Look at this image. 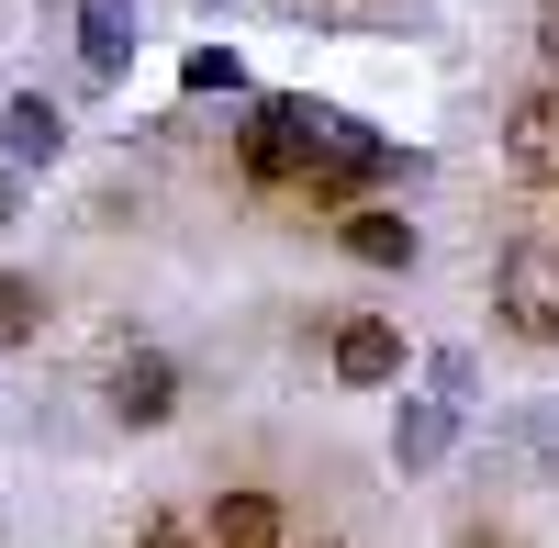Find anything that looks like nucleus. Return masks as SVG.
I'll list each match as a JSON object with an SVG mask.
<instances>
[{
    "instance_id": "obj_1",
    "label": "nucleus",
    "mask_w": 559,
    "mask_h": 548,
    "mask_svg": "<svg viewBox=\"0 0 559 548\" xmlns=\"http://www.w3.org/2000/svg\"><path fill=\"white\" fill-rule=\"evenodd\" d=\"M324 146H336V102H302V90H258L247 123H236V168L258 179V191H292V179H313Z\"/></svg>"
},
{
    "instance_id": "obj_2",
    "label": "nucleus",
    "mask_w": 559,
    "mask_h": 548,
    "mask_svg": "<svg viewBox=\"0 0 559 548\" xmlns=\"http://www.w3.org/2000/svg\"><path fill=\"white\" fill-rule=\"evenodd\" d=\"M492 313L515 336H537V347H559V247L548 236H515L492 258Z\"/></svg>"
},
{
    "instance_id": "obj_3",
    "label": "nucleus",
    "mask_w": 559,
    "mask_h": 548,
    "mask_svg": "<svg viewBox=\"0 0 559 548\" xmlns=\"http://www.w3.org/2000/svg\"><path fill=\"white\" fill-rule=\"evenodd\" d=\"M102 415H112L123 437H157V426L179 415V358H168V347H123L112 381H102Z\"/></svg>"
},
{
    "instance_id": "obj_4",
    "label": "nucleus",
    "mask_w": 559,
    "mask_h": 548,
    "mask_svg": "<svg viewBox=\"0 0 559 548\" xmlns=\"http://www.w3.org/2000/svg\"><path fill=\"white\" fill-rule=\"evenodd\" d=\"M503 168L526 191H559V79H537L515 112H503Z\"/></svg>"
},
{
    "instance_id": "obj_5",
    "label": "nucleus",
    "mask_w": 559,
    "mask_h": 548,
    "mask_svg": "<svg viewBox=\"0 0 559 548\" xmlns=\"http://www.w3.org/2000/svg\"><path fill=\"white\" fill-rule=\"evenodd\" d=\"M324 370H336L347 392H392V381H403V325H381V313H347V325L324 336Z\"/></svg>"
},
{
    "instance_id": "obj_6",
    "label": "nucleus",
    "mask_w": 559,
    "mask_h": 548,
    "mask_svg": "<svg viewBox=\"0 0 559 548\" xmlns=\"http://www.w3.org/2000/svg\"><path fill=\"white\" fill-rule=\"evenodd\" d=\"M202 537L213 548H292V515H280L269 481H224L213 504H202Z\"/></svg>"
},
{
    "instance_id": "obj_7",
    "label": "nucleus",
    "mask_w": 559,
    "mask_h": 548,
    "mask_svg": "<svg viewBox=\"0 0 559 548\" xmlns=\"http://www.w3.org/2000/svg\"><path fill=\"white\" fill-rule=\"evenodd\" d=\"M336 247L358 269H414V258H426V224L392 213V202H358V213H336Z\"/></svg>"
},
{
    "instance_id": "obj_8",
    "label": "nucleus",
    "mask_w": 559,
    "mask_h": 548,
    "mask_svg": "<svg viewBox=\"0 0 559 548\" xmlns=\"http://www.w3.org/2000/svg\"><path fill=\"white\" fill-rule=\"evenodd\" d=\"M57 157H68V112L45 90H12L0 102V168H57Z\"/></svg>"
},
{
    "instance_id": "obj_9",
    "label": "nucleus",
    "mask_w": 559,
    "mask_h": 548,
    "mask_svg": "<svg viewBox=\"0 0 559 548\" xmlns=\"http://www.w3.org/2000/svg\"><path fill=\"white\" fill-rule=\"evenodd\" d=\"M134 68V0H79V79L112 90Z\"/></svg>"
},
{
    "instance_id": "obj_10",
    "label": "nucleus",
    "mask_w": 559,
    "mask_h": 548,
    "mask_svg": "<svg viewBox=\"0 0 559 548\" xmlns=\"http://www.w3.org/2000/svg\"><path fill=\"white\" fill-rule=\"evenodd\" d=\"M448 448H459V403L403 392V415H392V470H437Z\"/></svg>"
},
{
    "instance_id": "obj_11",
    "label": "nucleus",
    "mask_w": 559,
    "mask_h": 548,
    "mask_svg": "<svg viewBox=\"0 0 559 548\" xmlns=\"http://www.w3.org/2000/svg\"><path fill=\"white\" fill-rule=\"evenodd\" d=\"M179 90H191V102H247V57L236 45H191V57H179Z\"/></svg>"
},
{
    "instance_id": "obj_12",
    "label": "nucleus",
    "mask_w": 559,
    "mask_h": 548,
    "mask_svg": "<svg viewBox=\"0 0 559 548\" xmlns=\"http://www.w3.org/2000/svg\"><path fill=\"white\" fill-rule=\"evenodd\" d=\"M34 336H45V281L0 269V347H34Z\"/></svg>"
},
{
    "instance_id": "obj_13",
    "label": "nucleus",
    "mask_w": 559,
    "mask_h": 548,
    "mask_svg": "<svg viewBox=\"0 0 559 548\" xmlns=\"http://www.w3.org/2000/svg\"><path fill=\"white\" fill-rule=\"evenodd\" d=\"M426 392H437V403H471V392H481V358H471V347H437V358H426Z\"/></svg>"
},
{
    "instance_id": "obj_14",
    "label": "nucleus",
    "mask_w": 559,
    "mask_h": 548,
    "mask_svg": "<svg viewBox=\"0 0 559 548\" xmlns=\"http://www.w3.org/2000/svg\"><path fill=\"white\" fill-rule=\"evenodd\" d=\"M515 437H526V460H537V470H548V481H559V403H537V415H526V426H515Z\"/></svg>"
},
{
    "instance_id": "obj_15",
    "label": "nucleus",
    "mask_w": 559,
    "mask_h": 548,
    "mask_svg": "<svg viewBox=\"0 0 559 548\" xmlns=\"http://www.w3.org/2000/svg\"><path fill=\"white\" fill-rule=\"evenodd\" d=\"M134 548H213L202 526H179V515H146V526H134Z\"/></svg>"
},
{
    "instance_id": "obj_16",
    "label": "nucleus",
    "mask_w": 559,
    "mask_h": 548,
    "mask_svg": "<svg viewBox=\"0 0 559 548\" xmlns=\"http://www.w3.org/2000/svg\"><path fill=\"white\" fill-rule=\"evenodd\" d=\"M23 224V168H0V236Z\"/></svg>"
},
{
    "instance_id": "obj_17",
    "label": "nucleus",
    "mask_w": 559,
    "mask_h": 548,
    "mask_svg": "<svg viewBox=\"0 0 559 548\" xmlns=\"http://www.w3.org/2000/svg\"><path fill=\"white\" fill-rule=\"evenodd\" d=\"M537 68H548V79H559V12H548V23H537Z\"/></svg>"
},
{
    "instance_id": "obj_18",
    "label": "nucleus",
    "mask_w": 559,
    "mask_h": 548,
    "mask_svg": "<svg viewBox=\"0 0 559 548\" xmlns=\"http://www.w3.org/2000/svg\"><path fill=\"white\" fill-rule=\"evenodd\" d=\"M459 548H526V537H503V526H471V537H459Z\"/></svg>"
},
{
    "instance_id": "obj_19",
    "label": "nucleus",
    "mask_w": 559,
    "mask_h": 548,
    "mask_svg": "<svg viewBox=\"0 0 559 548\" xmlns=\"http://www.w3.org/2000/svg\"><path fill=\"white\" fill-rule=\"evenodd\" d=\"M292 548H347V537H292Z\"/></svg>"
},
{
    "instance_id": "obj_20",
    "label": "nucleus",
    "mask_w": 559,
    "mask_h": 548,
    "mask_svg": "<svg viewBox=\"0 0 559 548\" xmlns=\"http://www.w3.org/2000/svg\"><path fill=\"white\" fill-rule=\"evenodd\" d=\"M45 12H79V0H45Z\"/></svg>"
},
{
    "instance_id": "obj_21",
    "label": "nucleus",
    "mask_w": 559,
    "mask_h": 548,
    "mask_svg": "<svg viewBox=\"0 0 559 548\" xmlns=\"http://www.w3.org/2000/svg\"><path fill=\"white\" fill-rule=\"evenodd\" d=\"M202 12H236V0H202Z\"/></svg>"
},
{
    "instance_id": "obj_22",
    "label": "nucleus",
    "mask_w": 559,
    "mask_h": 548,
    "mask_svg": "<svg viewBox=\"0 0 559 548\" xmlns=\"http://www.w3.org/2000/svg\"><path fill=\"white\" fill-rule=\"evenodd\" d=\"M548 12H559V0H548Z\"/></svg>"
}]
</instances>
